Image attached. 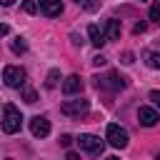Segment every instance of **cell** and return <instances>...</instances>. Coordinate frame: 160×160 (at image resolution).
<instances>
[{
    "instance_id": "cell-17",
    "label": "cell",
    "mask_w": 160,
    "mask_h": 160,
    "mask_svg": "<svg viewBox=\"0 0 160 160\" xmlns=\"http://www.w3.org/2000/svg\"><path fill=\"white\" fill-rule=\"evenodd\" d=\"M150 20H160V0L152 2V8H150Z\"/></svg>"
},
{
    "instance_id": "cell-14",
    "label": "cell",
    "mask_w": 160,
    "mask_h": 160,
    "mask_svg": "<svg viewBox=\"0 0 160 160\" xmlns=\"http://www.w3.org/2000/svg\"><path fill=\"white\" fill-rule=\"evenodd\" d=\"M145 62L152 70H160V52H145Z\"/></svg>"
},
{
    "instance_id": "cell-18",
    "label": "cell",
    "mask_w": 160,
    "mask_h": 160,
    "mask_svg": "<svg viewBox=\"0 0 160 160\" xmlns=\"http://www.w3.org/2000/svg\"><path fill=\"white\" fill-rule=\"evenodd\" d=\"M22 98H25V102H30V105H32V102L38 100V95H35V90H30V88H25V92H22Z\"/></svg>"
},
{
    "instance_id": "cell-8",
    "label": "cell",
    "mask_w": 160,
    "mask_h": 160,
    "mask_svg": "<svg viewBox=\"0 0 160 160\" xmlns=\"http://www.w3.org/2000/svg\"><path fill=\"white\" fill-rule=\"evenodd\" d=\"M158 120H160V115L152 108H140L138 110V122L142 128H152V125H158Z\"/></svg>"
},
{
    "instance_id": "cell-6",
    "label": "cell",
    "mask_w": 160,
    "mask_h": 160,
    "mask_svg": "<svg viewBox=\"0 0 160 160\" xmlns=\"http://www.w3.org/2000/svg\"><path fill=\"white\" fill-rule=\"evenodd\" d=\"M60 110H62V115L80 118V115H85V112L90 110V102H88V100H82V98H78V100H65V102L60 105Z\"/></svg>"
},
{
    "instance_id": "cell-23",
    "label": "cell",
    "mask_w": 160,
    "mask_h": 160,
    "mask_svg": "<svg viewBox=\"0 0 160 160\" xmlns=\"http://www.w3.org/2000/svg\"><path fill=\"white\" fill-rule=\"evenodd\" d=\"M5 35H8V25H5V22H0V38H5Z\"/></svg>"
},
{
    "instance_id": "cell-15",
    "label": "cell",
    "mask_w": 160,
    "mask_h": 160,
    "mask_svg": "<svg viewBox=\"0 0 160 160\" xmlns=\"http://www.w3.org/2000/svg\"><path fill=\"white\" fill-rule=\"evenodd\" d=\"M58 78H60V72H58V70H50V72H48V80H45V85H48V88H55V85H58Z\"/></svg>"
},
{
    "instance_id": "cell-20",
    "label": "cell",
    "mask_w": 160,
    "mask_h": 160,
    "mask_svg": "<svg viewBox=\"0 0 160 160\" xmlns=\"http://www.w3.org/2000/svg\"><path fill=\"white\" fill-rule=\"evenodd\" d=\"M150 100H152V102L160 108V90H152V92H150Z\"/></svg>"
},
{
    "instance_id": "cell-5",
    "label": "cell",
    "mask_w": 160,
    "mask_h": 160,
    "mask_svg": "<svg viewBox=\"0 0 160 160\" xmlns=\"http://www.w3.org/2000/svg\"><path fill=\"white\" fill-rule=\"evenodd\" d=\"M78 145H80L85 152H90V155H102V150H105V142H102L98 135H90V132H82V135L78 138Z\"/></svg>"
},
{
    "instance_id": "cell-2",
    "label": "cell",
    "mask_w": 160,
    "mask_h": 160,
    "mask_svg": "<svg viewBox=\"0 0 160 160\" xmlns=\"http://www.w3.org/2000/svg\"><path fill=\"white\" fill-rule=\"evenodd\" d=\"M105 140L115 148V150H122V148H128V130L125 128H120L118 122H110L108 125V130H105Z\"/></svg>"
},
{
    "instance_id": "cell-3",
    "label": "cell",
    "mask_w": 160,
    "mask_h": 160,
    "mask_svg": "<svg viewBox=\"0 0 160 160\" xmlns=\"http://www.w3.org/2000/svg\"><path fill=\"white\" fill-rule=\"evenodd\" d=\"M25 70L20 68V65H5L2 68V82L8 85V88H22L25 85Z\"/></svg>"
},
{
    "instance_id": "cell-25",
    "label": "cell",
    "mask_w": 160,
    "mask_h": 160,
    "mask_svg": "<svg viewBox=\"0 0 160 160\" xmlns=\"http://www.w3.org/2000/svg\"><path fill=\"white\" fill-rule=\"evenodd\" d=\"M12 2H15V0H0V5H5V8H8V5H12Z\"/></svg>"
},
{
    "instance_id": "cell-9",
    "label": "cell",
    "mask_w": 160,
    "mask_h": 160,
    "mask_svg": "<svg viewBox=\"0 0 160 160\" xmlns=\"http://www.w3.org/2000/svg\"><path fill=\"white\" fill-rule=\"evenodd\" d=\"M88 38H90V42H92L95 48H102V45L108 42V32H105L100 25H95V22L88 28Z\"/></svg>"
},
{
    "instance_id": "cell-7",
    "label": "cell",
    "mask_w": 160,
    "mask_h": 160,
    "mask_svg": "<svg viewBox=\"0 0 160 160\" xmlns=\"http://www.w3.org/2000/svg\"><path fill=\"white\" fill-rule=\"evenodd\" d=\"M30 132H32L35 138H45V135H50V120H48L45 115H35V118H30Z\"/></svg>"
},
{
    "instance_id": "cell-4",
    "label": "cell",
    "mask_w": 160,
    "mask_h": 160,
    "mask_svg": "<svg viewBox=\"0 0 160 160\" xmlns=\"http://www.w3.org/2000/svg\"><path fill=\"white\" fill-rule=\"evenodd\" d=\"M95 85H98L100 90L118 92V90H122L128 82H125V78H122V75H118V72H108V75H98V78H95Z\"/></svg>"
},
{
    "instance_id": "cell-13",
    "label": "cell",
    "mask_w": 160,
    "mask_h": 160,
    "mask_svg": "<svg viewBox=\"0 0 160 160\" xmlns=\"http://www.w3.org/2000/svg\"><path fill=\"white\" fill-rule=\"evenodd\" d=\"M10 50L15 52V55H22L25 50H28V42H25V38H12V42H10Z\"/></svg>"
},
{
    "instance_id": "cell-24",
    "label": "cell",
    "mask_w": 160,
    "mask_h": 160,
    "mask_svg": "<svg viewBox=\"0 0 160 160\" xmlns=\"http://www.w3.org/2000/svg\"><path fill=\"white\" fill-rule=\"evenodd\" d=\"M122 62H132V52H125L122 55Z\"/></svg>"
},
{
    "instance_id": "cell-12",
    "label": "cell",
    "mask_w": 160,
    "mask_h": 160,
    "mask_svg": "<svg viewBox=\"0 0 160 160\" xmlns=\"http://www.w3.org/2000/svg\"><path fill=\"white\" fill-rule=\"evenodd\" d=\"M105 32H108V40H120V20H108Z\"/></svg>"
},
{
    "instance_id": "cell-16",
    "label": "cell",
    "mask_w": 160,
    "mask_h": 160,
    "mask_svg": "<svg viewBox=\"0 0 160 160\" xmlns=\"http://www.w3.org/2000/svg\"><path fill=\"white\" fill-rule=\"evenodd\" d=\"M22 10H25L28 15H32V12L38 10V2H35V0H22Z\"/></svg>"
},
{
    "instance_id": "cell-22",
    "label": "cell",
    "mask_w": 160,
    "mask_h": 160,
    "mask_svg": "<svg viewBox=\"0 0 160 160\" xmlns=\"http://www.w3.org/2000/svg\"><path fill=\"white\" fill-rule=\"evenodd\" d=\"M60 142H62V145H65V148H68V145H70V142H72V138H70V135H62V138H60Z\"/></svg>"
},
{
    "instance_id": "cell-19",
    "label": "cell",
    "mask_w": 160,
    "mask_h": 160,
    "mask_svg": "<svg viewBox=\"0 0 160 160\" xmlns=\"http://www.w3.org/2000/svg\"><path fill=\"white\" fill-rule=\"evenodd\" d=\"M75 2H78L80 8H85V10H90V12H92V10H98V5H95L92 0H75Z\"/></svg>"
},
{
    "instance_id": "cell-11",
    "label": "cell",
    "mask_w": 160,
    "mask_h": 160,
    "mask_svg": "<svg viewBox=\"0 0 160 160\" xmlns=\"http://www.w3.org/2000/svg\"><path fill=\"white\" fill-rule=\"evenodd\" d=\"M40 10L48 15V18H58L62 12V2L60 0H40Z\"/></svg>"
},
{
    "instance_id": "cell-10",
    "label": "cell",
    "mask_w": 160,
    "mask_h": 160,
    "mask_svg": "<svg viewBox=\"0 0 160 160\" xmlns=\"http://www.w3.org/2000/svg\"><path fill=\"white\" fill-rule=\"evenodd\" d=\"M80 90H82L80 75H68V78L62 80V92H65V95H78Z\"/></svg>"
},
{
    "instance_id": "cell-21",
    "label": "cell",
    "mask_w": 160,
    "mask_h": 160,
    "mask_svg": "<svg viewBox=\"0 0 160 160\" xmlns=\"http://www.w3.org/2000/svg\"><path fill=\"white\" fill-rule=\"evenodd\" d=\"M105 62H108V60H105L102 55H95V58H92V65H98V68H100V65H105Z\"/></svg>"
},
{
    "instance_id": "cell-1",
    "label": "cell",
    "mask_w": 160,
    "mask_h": 160,
    "mask_svg": "<svg viewBox=\"0 0 160 160\" xmlns=\"http://www.w3.org/2000/svg\"><path fill=\"white\" fill-rule=\"evenodd\" d=\"M20 125H22L20 110H18L15 105H5V108H2V130H5L8 135H12V132L20 130Z\"/></svg>"
}]
</instances>
